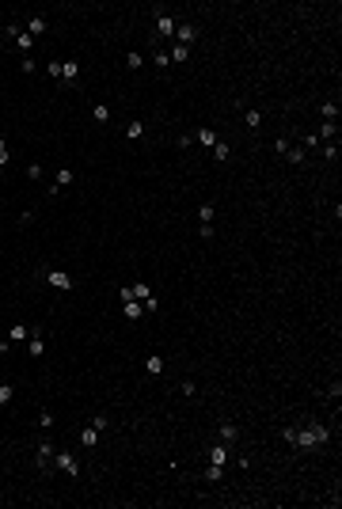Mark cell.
I'll return each instance as SVG.
<instances>
[{"mask_svg": "<svg viewBox=\"0 0 342 509\" xmlns=\"http://www.w3.org/2000/svg\"><path fill=\"white\" fill-rule=\"evenodd\" d=\"M285 441L293 445V449H323L331 441V429L323 422H312L308 429H297V426H289L285 429Z\"/></svg>", "mask_w": 342, "mask_h": 509, "instance_id": "cell-1", "label": "cell"}, {"mask_svg": "<svg viewBox=\"0 0 342 509\" xmlns=\"http://www.w3.org/2000/svg\"><path fill=\"white\" fill-rule=\"evenodd\" d=\"M38 277H46V281H50L54 289H61V293L72 289V277L65 274V270H50V266H42V270H38Z\"/></svg>", "mask_w": 342, "mask_h": 509, "instance_id": "cell-2", "label": "cell"}, {"mask_svg": "<svg viewBox=\"0 0 342 509\" xmlns=\"http://www.w3.org/2000/svg\"><path fill=\"white\" fill-rule=\"evenodd\" d=\"M54 467H61V471H65V475H80V464H76V456H72V452H54Z\"/></svg>", "mask_w": 342, "mask_h": 509, "instance_id": "cell-3", "label": "cell"}, {"mask_svg": "<svg viewBox=\"0 0 342 509\" xmlns=\"http://www.w3.org/2000/svg\"><path fill=\"white\" fill-rule=\"evenodd\" d=\"M156 12H160V19H156V34H160V38L175 34V27H179V23H175V19H171V15L164 12V8H156Z\"/></svg>", "mask_w": 342, "mask_h": 509, "instance_id": "cell-4", "label": "cell"}, {"mask_svg": "<svg viewBox=\"0 0 342 509\" xmlns=\"http://www.w3.org/2000/svg\"><path fill=\"white\" fill-rule=\"evenodd\" d=\"M175 34H179V46H190L194 38H198V27H194V23H179Z\"/></svg>", "mask_w": 342, "mask_h": 509, "instance_id": "cell-5", "label": "cell"}, {"mask_svg": "<svg viewBox=\"0 0 342 509\" xmlns=\"http://www.w3.org/2000/svg\"><path fill=\"white\" fill-rule=\"evenodd\" d=\"M72 179H76V171H72V167H61L57 179H54V187H50V194H61V187H69Z\"/></svg>", "mask_w": 342, "mask_h": 509, "instance_id": "cell-6", "label": "cell"}, {"mask_svg": "<svg viewBox=\"0 0 342 509\" xmlns=\"http://www.w3.org/2000/svg\"><path fill=\"white\" fill-rule=\"evenodd\" d=\"M122 316H126V320H133V323H137V320H141V316H144L141 300H122Z\"/></svg>", "mask_w": 342, "mask_h": 509, "instance_id": "cell-7", "label": "cell"}, {"mask_svg": "<svg viewBox=\"0 0 342 509\" xmlns=\"http://www.w3.org/2000/svg\"><path fill=\"white\" fill-rule=\"evenodd\" d=\"M30 338V327L27 323H12V331H8V346H12V342H27Z\"/></svg>", "mask_w": 342, "mask_h": 509, "instance_id": "cell-8", "label": "cell"}, {"mask_svg": "<svg viewBox=\"0 0 342 509\" xmlns=\"http://www.w3.org/2000/svg\"><path fill=\"white\" fill-rule=\"evenodd\" d=\"M80 445H84V449H95V445H99V429H95V426H84V429H80Z\"/></svg>", "mask_w": 342, "mask_h": 509, "instance_id": "cell-9", "label": "cell"}, {"mask_svg": "<svg viewBox=\"0 0 342 509\" xmlns=\"http://www.w3.org/2000/svg\"><path fill=\"white\" fill-rule=\"evenodd\" d=\"M46 27H50V23H46V15H30L27 34H30V38H38V34H46Z\"/></svg>", "mask_w": 342, "mask_h": 509, "instance_id": "cell-10", "label": "cell"}, {"mask_svg": "<svg viewBox=\"0 0 342 509\" xmlns=\"http://www.w3.org/2000/svg\"><path fill=\"white\" fill-rule=\"evenodd\" d=\"M225 460H228V445H225V441H217L213 449H209V464H225Z\"/></svg>", "mask_w": 342, "mask_h": 509, "instance_id": "cell-11", "label": "cell"}, {"mask_svg": "<svg viewBox=\"0 0 342 509\" xmlns=\"http://www.w3.org/2000/svg\"><path fill=\"white\" fill-rule=\"evenodd\" d=\"M50 460H54V445L42 441V445H38V467H50Z\"/></svg>", "mask_w": 342, "mask_h": 509, "instance_id": "cell-12", "label": "cell"}, {"mask_svg": "<svg viewBox=\"0 0 342 509\" xmlns=\"http://www.w3.org/2000/svg\"><path fill=\"white\" fill-rule=\"evenodd\" d=\"M194 141H198V145H205V148H213V145H217V133H213V130H194Z\"/></svg>", "mask_w": 342, "mask_h": 509, "instance_id": "cell-13", "label": "cell"}, {"mask_svg": "<svg viewBox=\"0 0 342 509\" xmlns=\"http://www.w3.org/2000/svg\"><path fill=\"white\" fill-rule=\"evenodd\" d=\"M76 76H80V65H76V61H65V65H61V80H76Z\"/></svg>", "mask_w": 342, "mask_h": 509, "instance_id": "cell-14", "label": "cell"}, {"mask_svg": "<svg viewBox=\"0 0 342 509\" xmlns=\"http://www.w3.org/2000/svg\"><path fill=\"white\" fill-rule=\"evenodd\" d=\"M236 437H240V429H236V422H225V426H221V441H225V445H232Z\"/></svg>", "mask_w": 342, "mask_h": 509, "instance_id": "cell-15", "label": "cell"}, {"mask_svg": "<svg viewBox=\"0 0 342 509\" xmlns=\"http://www.w3.org/2000/svg\"><path fill=\"white\" fill-rule=\"evenodd\" d=\"M126 137H129V141H141V137H144V122H129V126H126Z\"/></svg>", "mask_w": 342, "mask_h": 509, "instance_id": "cell-16", "label": "cell"}, {"mask_svg": "<svg viewBox=\"0 0 342 509\" xmlns=\"http://www.w3.org/2000/svg\"><path fill=\"white\" fill-rule=\"evenodd\" d=\"M91 118H95V122H107V118H111V107H107V103H95V107H91Z\"/></svg>", "mask_w": 342, "mask_h": 509, "instance_id": "cell-17", "label": "cell"}, {"mask_svg": "<svg viewBox=\"0 0 342 509\" xmlns=\"http://www.w3.org/2000/svg\"><path fill=\"white\" fill-rule=\"evenodd\" d=\"M335 122H323V126H319V133H315V137H319V141H335Z\"/></svg>", "mask_w": 342, "mask_h": 509, "instance_id": "cell-18", "label": "cell"}, {"mask_svg": "<svg viewBox=\"0 0 342 509\" xmlns=\"http://www.w3.org/2000/svg\"><path fill=\"white\" fill-rule=\"evenodd\" d=\"M46 353V342H42V335H30V357H42Z\"/></svg>", "mask_w": 342, "mask_h": 509, "instance_id": "cell-19", "label": "cell"}, {"mask_svg": "<svg viewBox=\"0 0 342 509\" xmlns=\"http://www.w3.org/2000/svg\"><path fill=\"white\" fill-rule=\"evenodd\" d=\"M144 369H148L152 376H160V373H164V357H156V353H152V357L144 361Z\"/></svg>", "mask_w": 342, "mask_h": 509, "instance_id": "cell-20", "label": "cell"}, {"mask_svg": "<svg viewBox=\"0 0 342 509\" xmlns=\"http://www.w3.org/2000/svg\"><path fill=\"white\" fill-rule=\"evenodd\" d=\"M243 122H247L251 130H258V126H262V110H247V114H243Z\"/></svg>", "mask_w": 342, "mask_h": 509, "instance_id": "cell-21", "label": "cell"}, {"mask_svg": "<svg viewBox=\"0 0 342 509\" xmlns=\"http://www.w3.org/2000/svg\"><path fill=\"white\" fill-rule=\"evenodd\" d=\"M221 475H225V464H209V467H205V479H209V482H217Z\"/></svg>", "mask_w": 342, "mask_h": 509, "instance_id": "cell-22", "label": "cell"}, {"mask_svg": "<svg viewBox=\"0 0 342 509\" xmlns=\"http://www.w3.org/2000/svg\"><path fill=\"white\" fill-rule=\"evenodd\" d=\"M213 156H217V160H221V163H225L228 156H232V148H228L225 141H217V145H213Z\"/></svg>", "mask_w": 342, "mask_h": 509, "instance_id": "cell-23", "label": "cell"}, {"mask_svg": "<svg viewBox=\"0 0 342 509\" xmlns=\"http://www.w3.org/2000/svg\"><path fill=\"white\" fill-rule=\"evenodd\" d=\"M339 118V103H323V122H335Z\"/></svg>", "mask_w": 342, "mask_h": 509, "instance_id": "cell-24", "label": "cell"}, {"mask_svg": "<svg viewBox=\"0 0 342 509\" xmlns=\"http://www.w3.org/2000/svg\"><path fill=\"white\" fill-rule=\"evenodd\" d=\"M12 395H15L12 384H0V407H4V403H12Z\"/></svg>", "mask_w": 342, "mask_h": 509, "instance_id": "cell-25", "label": "cell"}, {"mask_svg": "<svg viewBox=\"0 0 342 509\" xmlns=\"http://www.w3.org/2000/svg\"><path fill=\"white\" fill-rule=\"evenodd\" d=\"M15 46H19V50H23V54H27V50H30V34H27V30H19V34H15Z\"/></svg>", "mask_w": 342, "mask_h": 509, "instance_id": "cell-26", "label": "cell"}, {"mask_svg": "<svg viewBox=\"0 0 342 509\" xmlns=\"http://www.w3.org/2000/svg\"><path fill=\"white\" fill-rule=\"evenodd\" d=\"M168 57H175V61H186V57H190V46H175V50H171Z\"/></svg>", "mask_w": 342, "mask_h": 509, "instance_id": "cell-27", "label": "cell"}, {"mask_svg": "<svg viewBox=\"0 0 342 509\" xmlns=\"http://www.w3.org/2000/svg\"><path fill=\"white\" fill-rule=\"evenodd\" d=\"M285 156H289V163H304V148H293V145H289Z\"/></svg>", "mask_w": 342, "mask_h": 509, "instance_id": "cell-28", "label": "cell"}, {"mask_svg": "<svg viewBox=\"0 0 342 509\" xmlns=\"http://www.w3.org/2000/svg\"><path fill=\"white\" fill-rule=\"evenodd\" d=\"M141 308H144V316H152V312H160V300L148 296V300H141Z\"/></svg>", "mask_w": 342, "mask_h": 509, "instance_id": "cell-29", "label": "cell"}, {"mask_svg": "<svg viewBox=\"0 0 342 509\" xmlns=\"http://www.w3.org/2000/svg\"><path fill=\"white\" fill-rule=\"evenodd\" d=\"M198 217H201V224H209V220H213V205L205 202V205H201V209H198Z\"/></svg>", "mask_w": 342, "mask_h": 509, "instance_id": "cell-30", "label": "cell"}, {"mask_svg": "<svg viewBox=\"0 0 342 509\" xmlns=\"http://www.w3.org/2000/svg\"><path fill=\"white\" fill-rule=\"evenodd\" d=\"M91 426H95V429H99V433H103V429H107V426H111V418H107V414H95V418H91Z\"/></svg>", "mask_w": 342, "mask_h": 509, "instance_id": "cell-31", "label": "cell"}, {"mask_svg": "<svg viewBox=\"0 0 342 509\" xmlns=\"http://www.w3.org/2000/svg\"><path fill=\"white\" fill-rule=\"evenodd\" d=\"M27 179H30V183H34V179H42V167H38V163H27Z\"/></svg>", "mask_w": 342, "mask_h": 509, "instance_id": "cell-32", "label": "cell"}, {"mask_svg": "<svg viewBox=\"0 0 342 509\" xmlns=\"http://www.w3.org/2000/svg\"><path fill=\"white\" fill-rule=\"evenodd\" d=\"M126 65H129V69H141V65H144V57H141V54H129V57H126Z\"/></svg>", "mask_w": 342, "mask_h": 509, "instance_id": "cell-33", "label": "cell"}, {"mask_svg": "<svg viewBox=\"0 0 342 509\" xmlns=\"http://www.w3.org/2000/svg\"><path fill=\"white\" fill-rule=\"evenodd\" d=\"M38 426H42V429H50V426H54V414H50V410H42V414H38Z\"/></svg>", "mask_w": 342, "mask_h": 509, "instance_id": "cell-34", "label": "cell"}, {"mask_svg": "<svg viewBox=\"0 0 342 509\" xmlns=\"http://www.w3.org/2000/svg\"><path fill=\"white\" fill-rule=\"evenodd\" d=\"M323 156H327V160H335V156H339V141H331V145L323 148Z\"/></svg>", "mask_w": 342, "mask_h": 509, "instance_id": "cell-35", "label": "cell"}, {"mask_svg": "<svg viewBox=\"0 0 342 509\" xmlns=\"http://www.w3.org/2000/svg\"><path fill=\"white\" fill-rule=\"evenodd\" d=\"M274 152H282V156H285V152H289V141H285V137H278V141H274Z\"/></svg>", "mask_w": 342, "mask_h": 509, "instance_id": "cell-36", "label": "cell"}, {"mask_svg": "<svg viewBox=\"0 0 342 509\" xmlns=\"http://www.w3.org/2000/svg\"><path fill=\"white\" fill-rule=\"evenodd\" d=\"M4 163H8V145L0 141V167H4Z\"/></svg>", "mask_w": 342, "mask_h": 509, "instance_id": "cell-37", "label": "cell"}]
</instances>
